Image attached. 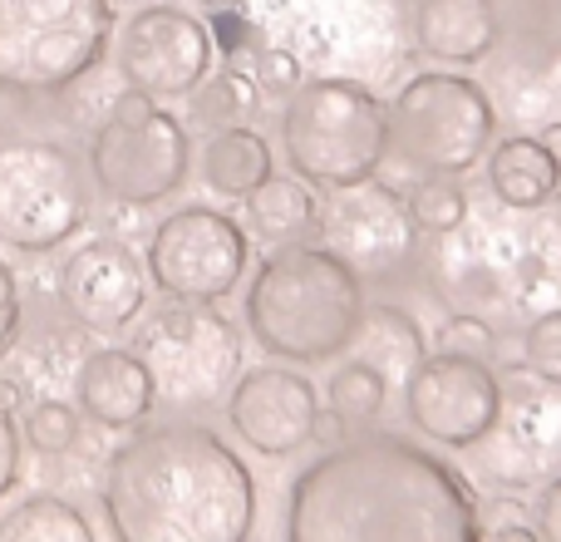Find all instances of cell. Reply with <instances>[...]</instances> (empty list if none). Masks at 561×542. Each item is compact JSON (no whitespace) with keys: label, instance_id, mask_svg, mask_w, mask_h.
<instances>
[{"label":"cell","instance_id":"cell-13","mask_svg":"<svg viewBox=\"0 0 561 542\" xmlns=\"http://www.w3.org/2000/svg\"><path fill=\"white\" fill-rule=\"evenodd\" d=\"M478 474L497 488H533L561 478V385L507 370L497 425L478 444Z\"/></svg>","mask_w":561,"mask_h":542},{"label":"cell","instance_id":"cell-5","mask_svg":"<svg viewBox=\"0 0 561 542\" xmlns=\"http://www.w3.org/2000/svg\"><path fill=\"white\" fill-rule=\"evenodd\" d=\"M280 154L320 193L369 183L389 163V104L359 79H306L280 104Z\"/></svg>","mask_w":561,"mask_h":542},{"label":"cell","instance_id":"cell-14","mask_svg":"<svg viewBox=\"0 0 561 542\" xmlns=\"http://www.w3.org/2000/svg\"><path fill=\"white\" fill-rule=\"evenodd\" d=\"M114 65L128 89L158 99H187L217 65V39L213 25L193 15L187 5H144L124 20L114 45Z\"/></svg>","mask_w":561,"mask_h":542},{"label":"cell","instance_id":"cell-39","mask_svg":"<svg viewBox=\"0 0 561 542\" xmlns=\"http://www.w3.org/2000/svg\"><path fill=\"white\" fill-rule=\"evenodd\" d=\"M108 5H114V10H118V5H128V10H144V5H158V0H108Z\"/></svg>","mask_w":561,"mask_h":542},{"label":"cell","instance_id":"cell-23","mask_svg":"<svg viewBox=\"0 0 561 542\" xmlns=\"http://www.w3.org/2000/svg\"><path fill=\"white\" fill-rule=\"evenodd\" d=\"M247 203V237L276 247H296V242H316L320 237V197L310 183H300L296 173H272L256 193L242 197Z\"/></svg>","mask_w":561,"mask_h":542},{"label":"cell","instance_id":"cell-3","mask_svg":"<svg viewBox=\"0 0 561 542\" xmlns=\"http://www.w3.org/2000/svg\"><path fill=\"white\" fill-rule=\"evenodd\" d=\"M365 306V276L320 242L266 252L242 296L252 340L286 365H325L345 355Z\"/></svg>","mask_w":561,"mask_h":542},{"label":"cell","instance_id":"cell-1","mask_svg":"<svg viewBox=\"0 0 561 542\" xmlns=\"http://www.w3.org/2000/svg\"><path fill=\"white\" fill-rule=\"evenodd\" d=\"M280 542H483L463 468L404 434H355L296 474Z\"/></svg>","mask_w":561,"mask_h":542},{"label":"cell","instance_id":"cell-29","mask_svg":"<svg viewBox=\"0 0 561 542\" xmlns=\"http://www.w3.org/2000/svg\"><path fill=\"white\" fill-rule=\"evenodd\" d=\"M20 439H25L35 454H69L79 444V409L65 399H35L20 415Z\"/></svg>","mask_w":561,"mask_h":542},{"label":"cell","instance_id":"cell-26","mask_svg":"<svg viewBox=\"0 0 561 542\" xmlns=\"http://www.w3.org/2000/svg\"><path fill=\"white\" fill-rule=\"evenodd\" d=\"M0 542H94V528L69 498L30 494L0 513Z\"/></svg>","mask_w":561,"mask_h":542},{"label":"cell","instance_id":"cell-4","mask_svg":"<svg viewBox=\"0 0 561 542\" xmlns=\"http://www.w3.org/2000/svg\"><path fill=\"white\" fill-rule=\"evenodd\" d=\"M434 276L463 310H552L561 306V193L517 213L513 227L483 223L478 233L438 237Z\"/></svg>","mask_w":561,"mask_h":542},{"label":"cell","instance_id":"cell-28","mask_svg":"<svg viewBox=\"0 0 561 542\" xmlns=\"http://www.w3.org/2000/svg\"><path fill=\"white\" fill-rule=\"evenodd\" d=\"M409 213H414V227L428 237H448L468 223V188L458 178H424L409 193Z\"/></svg>","mask_w":561,"mask_h":542},{"label":"cell","instance_id":"cell-40","mask_svg":"<svg viewBox=\"0 0 561 542\" xmlns=\"http://www.w3.org/2000/svg\"><path fill=\"white\" fill-rule=\"evenodd\" d=\"M0 134H5V114H0Z\"/></svg>","mask_w":561,"mask_h":542},{"label":"cell","instance_id":"cell-9","mask_svg":"<svg viewBox=\"0 0 561 542\" xmlns=\"http://www.w3.org/2000/svg\"><path fill=\"white\" fill-rule=\"evenodd\" d=\"M94 183L84 154L59 138H0V242L25 257L65 247L89 223Z\"/></svg>","mask_w":561,"mask_h":542},{"label":"cell","instance_id":"cell-24","mask_svg":"<svg viewBox=\"0 0 561 542\" xmlns=\"http://www.w3.org/2000/svg\"><path fill=\"white\" fill-rule=\"evenodd\" d=\"M272 173H276V154L256 128H222V134H207L203 154H197V178H203L217 197H247Z\"/></svg>","mask_w":561,"mask_h":542},{"label":"cell","instance_id":"cell-7","mask_svg":"<svg viewBox=\"0 0 561 542\" xmlns=\"http://www.w3.org/2000/svg\"><path fill=\"white\" fill-rule=\"evenodd\" d=\"M108 39V0H0V94H65L94 75Z\"/></svg>","mask_w":561,"mask_h":542},{"label":"cell","instance_id":"cell-19","mask_svg":"<svg viewBox=\"0 0 561 542\" xmlns=\"http://www.w3.org/2000/svg\"><path fill=\"white\" fill-rule=\"evenodd\" d=\"M75 399H79V409L104 429H138L158 405L144 360L124 346L89 350L75 375Z\"/></svg>","mask_w":561,"mask_h":542},{"label":"cell","instance_id":"cell-21","mask_svg":"<svg viewBox=\"0 0 561 542\" xmlns=\"http://www.w3.org/2000/svg\"><path fill=\"white\" fill-rule=\"evenodd\" d=\"M488 188L507 213H533L561 193V173L537 134H507L488 148Z\"/></svg>","mask_w":561,"mask_h":542},{"label":"cell","instance_id":"cell-6","mask_svg":"<svg viewBox=\"0 0 561 542\" xmlns=\"http://www.w3.org/2000/svg\"><path fill=\"white\" fill-rule=\"evenodd\" d=\"M497 144L493 99L473 75L424 69L389 99V158L424 178H463Z\"/></svg>","mask_w":561,"mask_h":542},{"label":"cell","instance_id":"cell-8","mask_svg":"<svg viewBox=\"0 0 561 542\" xmlns=\"http://www.w3.org/2000/svg\"><path fill=\"white\" fill-rule=\"evenodd\" d=\"M84 168L94 193L124 207H158L183 193L193 173V138L187 124L158 99L124 89L108 99L84 148Z\"/></svg>","mask_w":561,"mask_h":542},{"label":"cell","instance_id":"cell-31","mask_svg":"<svg viewBox=\"0 0 561 542\" xmlns=\"http://www.w3.org/2000/svg\"><path fill=\"white\" fill-rule=\"evenodd\" d=\"M523 370L561 385V306L537 310L523 330Z\"/></svg>","mask_w":561,"mask_h":542},{"label":"cell","instance_id":"cell-22","mask_svg":"<svg viewBox=\"0 0 561 542\" xmlns=\"http://www.w3.org/2000/svg\"><path fill=\"white\" fill-rule=\"evenodd\" d=\"M350 350H355V360H365L369 370H379L389 389H404L409 375L428 360V336H424V326L414 320V310H404V306H365Z\"/></svg>","mask_w":561,"mask_h":542},{"label":"cell","instance_id":"cell-37","mask_svg":"<svg viewBox=\"0 0 561 542\" xmlns=\"http://www.w3.org/2000/svg\"><path fill=\"white\" fill-rule=\"evenodd\" d=\"M537 138H542V148L552 154V163H557V173H561V124H552V128H537Z\"/></svg>","mask_w":561,"mask_h":542},{"label":"cell","instance_id":"cell-18","mask_svg":"<svg viewBox=\"0 0 561 542\" xmlns=\"http://www.w3.org/2000/svg\"><path fill=\"white\" fill-rule=\"evenodd\" d=\"M227 425L247 449L266 459H290L316 439L320 425V389L290 365L242 370L227 389Z\"/></svg>","mask_w":561,"mask_h":542},{"label":"cell","instance_id":"cell-34","mask_svg":"<svg viewBox=\"0 0 561 542\" xmlns=\"http://www.w3.org/2000/svg\"><path fill=\"white\" fill-rule=\"evenodd\" d=\"M15 326H20V281H15V271L0 262V355L10 350Z\"/></svg>","mask_w":561,"mask_h":542},{"label":"cell","instance_id":"cell-17","mask_svg":"<svg viewBox=\"0 0 561 542\" xmlns=\"http://www.w3.org/2000/svg\"><path fill=\"white\" fill-rule=\"evenodd\" d=\"M55 286L65 316L84 330H99V336L128 330L148 306V267L118 237H94V242L75 247L59 267Z\"/></svg>","mask_w":561,"mask_h":542},{"label":"cell","instance_id":"cell-16","mask_svg":"<svg viewBox=\"0 0 561 542\" xmlns=\"http://www.w3.org/2000/svg\"><path fill=\"white\" fill-rule=\"evenodd\" d=\"M320 237H325L320 247H330L359 276L404 271L419 252V227L414 213H409V197L385 178L330 193V207H320Z\"/></svg>","mask_w":561,"mask_h":542},{"label":"cell","instance_id":"cell-35","mask_svg":"<svg viewBox=\"0 0 561 542\" xmlns=\"http://www.w3.org/2000/svg\"><path fill=\"white\" fill-rule=\"evenodd\" d=\"M537 542H561V478L542 484L537 498Z\"/></svg>","mask_w":561,"mask_h":542},{"label":"cell","instance_id":"cell-20","mask_svg":"<svg viewBox=\"0 0 561 542\" xmlns=\"http://www.w3.org/2000/svg\"><path fill=\"white\" fill-rule=\"evenodd\" d=\"M497 39L493 0H414V45L444 69H478Z\"/></svg>","mask_w":561,"mask_h":542},{"label":"cell","instance_id":"cell-12","mask_svg":"<svg viewBox=\"0 0 561 542\" xmlns=\"http://www.w3.org/2000/svg\"><path fill=\"white\" fill-rule=\"evenodd\" d=\"M252 262V237L232 213L217 207H178L148 237V281L163 291L168 301H197V306H217L232 296Z\"/></svg>","mask_w":561,"mask_h":542},{"label":"cell","instance_id":"cell-30","mask_svg":"<svg viewBox=\"0 0 561 542\" xmlns=\"http://www.w3.org/2000/svg\"><path fill=\"white\" fill-rule=\"evenodd\" d=\"M428 350H438V355H463V360H493L497 330H493V320L478 316V310H454V316L438 320Z\"/></svg>","mask_w":561,"mask_h":542},{"label":"cell","instance_id":"cell-25","mask_svg":"<svg viewBox=\"0 0 561 542\" xmlns=\"http://www.w3.org/2000/svg\"><path fill=\"white\" fill-rule=\"evenodd\" d=\"M187 99H193V124L207 128V134H222V128H252V118L262 114V89H256L252 75L237 69V65L213 69Z\"/></svg>","mask_w":561,"mask_h":542},{"label":"cell","instance_id":"cell-33","mask_svg":"<svg viewBox=\"0 0 561 542\" xmlns=\"http://www.w3.org/2000/svg\"><path fill=\"white\" fill-rule=\"evenodd\" d=\"M20 425L10 419V409L0 405V498L15 488V478H20Z\"/></svg>","mask_w":561,"mask_h":542},{"label":"cell","instance_id":"cell-15","mask_svg":"<svg viewBox=\"0 0 561 542\" xmlns=\"http://www.w3.org/2000/svg\"><path fill=\"white\" fill-rule=\"evenodd\" d=\"M497 405H503V375L488 360L428 350V360L404 385V419L444 449L483 444L488 429L497 425Z\"/></svg>","mask_w":561,"mask_h":542},{"label":"cell","instance_id":"cell-41","mask_svg":"<svg viewBox=\"0 0 561 542\" xmlns=\"http://www.w3.org/2000/svg\"><path fill=\"white\" fill-rule=\"evenodd\" d=\"M557 10H561V0H557Z\"/></svg>","mask_w":561,"mask_h":542},{"label":"cell","instance_id":"cell-27","mask_svg":"<svg viewBox=\"0 0 561 542\" xmlns=\"http://www.w3.org/2000/svg\"><path fill=\"white\" fill-rule=\"evenodd\" d=\"M325 405H330L325 419L335 429H365L385 415L389 385L365 360H345V365H335V375H330V385H325Z\"/></svg>","mask_w":561,"mask_h":542},{"label":"cell","instance_id":"cell-2","mask_svg":"<svg viewBox=\"0 0 561 542\" xmlns=\"http://www.w3.org/2000/svg\"><path fill=\"white\" fill-rule=\"evenodd\" d=\"M99 504L114 542H247L256 478L217 429L168 419L108 454Z\"/></svg>","mask_w":561,"mask_h":542},{"label":"cell","instance_id":"cell-38","mask_svg":"<svg viewBox=\"0 0 561 542\" xmlns=\"http://www.w3.org/2000/svg\"><path fill=\"white\" fill-rule=\"evenodd\" d=\"M193 10H213V15H222V10H237L242 0H187Z\"/></svg>","mask_w":561,"mask_h":542},{"label":"cell","instance_id":"cell-10","mask_svg":"<svg viewBox=\"0 0 561 542\" xmlns=\"http://www.w3.org/2000/svg\"><path fill=\"white\" fill-rule=\"evenodd\" d=\"M134 350L153 380L158 405L168 409H207L242 375V336L213 306L168 301L138 326Z\"/></svg>","mask_w":561,"mask_h":542},{"label":"cell","instance_id":"cell-36","mask_svg":"<svg viewBox=\"0 0 561 542\" xmlns=\"http://www.w3.org/2000/svg\"><path fill=\"white\" fill-rule=\"evenodd\" d=\"M483 542H537V528H523V523H503L493 528Z\"/></svg>","mask_w":561,"mask_h":542},{"label":"cell","instance_id":"cell-32","mask_svg":"<svg viewBox=\"0 0 561 542\" xmlns=\"http://www.w3.org/2000/svg\"><path fill=\"white\" fill-rule=\"evenodd\" d=\"M247 75H252V84L262 89V99H280V104H286V99L306 84L300 59L290 55V49H280V45H256L252 69H247Z\"/></svg>","mask_w":561,"mask_h":542},{"label":"cell","instance_id":"cell-11","mask_svg":"<svg viewBox=\"0 0 561 542\" xmlns=\"http://www.w3.org/2000/svg\"><path fill=\"white\" fill-rule=\"evenodd\" d=\"M497 39L488 49L483 94L493 99L497 124H517V134L561 124V10L557 0H493Z\"/></svg>","mask_w":561,"mask_h":542}]
</instances>
